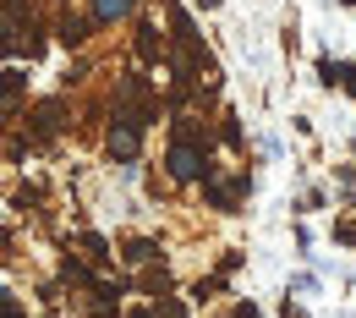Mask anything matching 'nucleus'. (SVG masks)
Listing matches in <instances>:
<instances>
[{"label": "nucleus", "instance_id": "7ed1b4c3", "mask_svg": "<svg viewBox=\"0 0 356 318\" xmlns=\"http://www.w3.org/2000/svg\"><path fill=\"white\" fill-rule=\"evenodd\" d=\"M127 6H132V0H99V6H93V11H99V17H121V11H127Z\"/></svg>", "mask_w": 356, "mask_h": 318}, {"label": "nucleus", "instance_id": "f257e3e1", "mask_svg": "<svg viewBox=\"0 0 356 318\" xmlns=\"http://www.w3.org/2000/svg\"><path fill=\"white\" fill-rule=\"evenodd\" d=\"M110 154H115V159H132V154H137V127H132V121L110 127Z\"/></svg>", "mask_w": 356, "mask_h": 318}, {"label": "nucleus", "instance_id": "f03ea898", "mask_svg": "<svg viewBox=\"0 0 356 318\" xmlns=\"http://www.w3.org/2000/svg\"><path fill=\"white\" fill-rule=\"evenodd\" d=\"M170 170H176L181 182H192V176H197V165H192V148H186V143H176V154H170Z\"/></svg>", "mask_w": 356, "mask_h": 318}]
</instances>
